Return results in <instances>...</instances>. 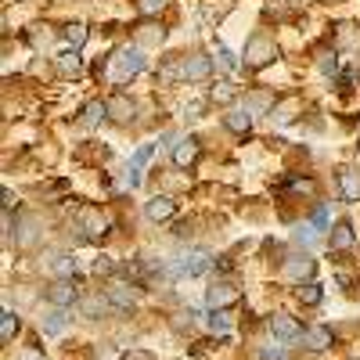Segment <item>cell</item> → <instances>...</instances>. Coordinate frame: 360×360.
Wrapping results in <instances>:
<instances>
[{"mask_svg": "<svg viewBox=\"0 0 360 360\" xmlns=\"http://www.w3.org/2000/svg\"><path fill=\"white\" fill-rule=\"evenodd\" d=\"M144 69V51L134 44H127V47H115V54H112V65H108V76H112V83H127V79H134L137 72Z\"/></svg>", "mask_w": 360, "mask_h": 360, "instance_id": "6da1fadb", "label": "cell"}, {"mask_svg": "<svg viewBox=\"0 0 360 360\" xmlns=\"http://www.w3.org/2000/svg\"><path fill=\"white\" fill-rule=\"evenodd\" d=\"M83 40H86V25H83V22L65 25V44H69V51H79V47H83Z\"/></svg>", "mask_w": 360, "mask_h": 360, "instance_id": "7402d4cb", "label": "cell"}, {"mask_svg": "<svg viewBox=\"0 0 360 360\" xmlns=\"http://www.w3.org/2000/svg\"><path fill=\"white\" fill-rule=\"evenodd\" d=\"M220 65H224L227 72H234V69H238V58H234L227 47H220Z\"/></svg>", "mask_w": 360, "mask_h": 360, "instance_id": "1f68e13d", "label": "cell"}, {"mask_svg": "<svg viewBox=\"0 0 360 360\" xmlns=\"http://www.w3.org/2000/svg\"><path fill=\"white\" fill-rule=\"evenodd\" d=\"M94 270H98V274H112L115 266H112V259H105V256H101V259L94 263Z\"/></svg>", "mask_w": 360, "mask_h": 360, "instance_id": "74e56055", "label": "cell"}, {"mask_svg": "<svg viewBox=\"0 0 360 360\" xmlns=\"http://www.w3.org/2000/svg\"><path fill=\"white\" fill-rule=\"evenodd\" d=\"M173 198H166V195H155V198H148V205H144V213H148V220H155V224H162V220H169L173 217Z\"/></svg>", "mask_w": 360, "mask_h": 360, "instance_id": "8fae6325", "label": "cell"}, {"mask_svg": "<svg viewBox=\"0 0 360 360\" xmlns=\"http://www.w3.org/2000/svg\"><path fill=\"white\" fill-rule=\"evenodd\" d=\"M270 335H278L281 342H292V339L303 335V328H299L295 317H288V314H274L270 317Z\"/></svg>", "mask_w": 360, "mask_h": 360, "instance_id": "5b68a950", "label": "cell"}, {"mask_svg": "<svg viewBox=\"0 0 360 360\" xmlns=\"http://www.w3.org/2000/svg\"><path fill=\"white\" fill-rule=\"evenodd\" d=\"M152 155H155V144H141V148H137V155H134V166H144Z\"/></svg>", "mask_w": 360, "mask_h": 360, "instance_id": "4dcf8cb0", "label": "cell"}, {"mask_svg": "<svg viewBox=\"0 0 360 360\" xmlns=\"http://www.w3.org/2000/svg\"><path fill=\"white\" fill-rule=\"evenodd\" d=\"M79 231H86V238H101V234H108V217H101L94 205H83L79 209Z\"/></svg>", "mask_w": 360, "mask_h": 360, "instance_id": "277c9868", "label": "cell"}, {"mask_svg": "<svg viewBox=\"0 0 360 360\" xmlns=\"http://www.w3.org/2000/svg\"><path fill=\"white\" fill-rule=\"evenodd\" d=\"M224 127H227L231 134H249L252 112H227V115H224Z\"/></svg>", "mask_w": 360, "mask_h": 360, "instance_id": "ac0fdd59", "label": "cell"}, {"mask_svg": "<svg viewBox=\"0 0 360 360\" xmlns=\"http://www.w3.org/2000/svg\"><path fill=\"white\" fill-rule=\"evenodd\" d=\"M328 245L332 249H349L353 245V227L342 220V224H335V231H332V238H328Z\"/></svg>", "mask_w": 360, "mask_h": 360, "instance_id": "ffe728a7", "label": "cell"}, {"mask_svg": "<svg viewBox=\"0 0 360 360\" xmlns=\"http://www.w3.org/2000/svg\"><path fill=\"white\" fill-rule=\"evenodd\" d=\"M123 360H155L148 349H130V353H123Z\"/></svg>", "mask_w": 360, "mask_h": 360, "instance_id": "8d00e7d4", "label": "cell"}, {"mask_svg": "<svg viewBox=\"0 0 360 360\" xmlns=\"http://www.w3.org/2000/svg\"><path fill=\"white\" fill-rule=\"evenodd\" d=\"M205 324H209V332H213V335H227V328H231V321H227L224 310H213V314L205 317Z\"/></svg>", "mask_w": 360, "mask_h": 360, "instance_id": "cb8c5ba5", "label": "cell"}, {"mask_svg": "<svg viewBox=\"0 0 360 360\" xmlns=\"http://www.w3.org/2000/svg\"><path fill=\"white\" fill-rule=\"evenodd\" d=\"M231 303H238V288H234V285L217 281L213 288H209V307H213V310H224V307H231Z\"/></svg>", "mask_w": 360, "mask_h": 360, "instance_id": "9c48e42d", "label": "cell"}, {"mask_svg": "<svg viewBox=\"0 0 360 360\" xmlns=\"http://www.w3.org/2000/svg\"><path fill=\"white\" fill-rule=\"evenodd\" d=\"M162 29H155V25H141V33H137V47H152V44H162Z\"/></svg>", "mask_w": 360, "mask_h": 360, "instance_id": "603a6c76", "label": "cell"}, {"mask_svg": "<svg viewBox=\"0 0 360 360\" xmlns=\"http://www.w3.org/2000/svg\"><path fill=\"white\" fill-rule=\"evenodd\" d=\"M339 191L346 202H360V169H353V166L339 169Z\"/></svg>", "mask_w": 360, "mask_h": 360, "instance_id": "52a82bcc", "label": "cell"}, {"mask_svg": "<svg viewBox=\"0 0 360 360\" xmlns=\"http://www.w3.org/2000/svg\"><path fill=\"white\" fill-rule=\"evenodd\" d=\"M317 65H321V72H324V76H335V72H339L335 54H321V62H317Z\"/></svg>", "mask_w": 360, "mask_h": 360, "instance_id": "f546056e", "label": "cell"}, {"mask_svg": "<svg viewBox=\"0 0 360 360\" xmlns=\"http://www.w3.org/2000/svg\"><path fill=\"white\" fill-rule=\"evenodd\" d=\"M234 94H238V90H234L231 83H217V86H213V101H220V105L234 101Z\"/></svg>", "mask_w": 360, "mask_h": 360, "instance_id": "4316f807", "label": "cell"}, {"mask_svg": "<svg viewBox=\"0 0 360 360\" xmlns=\"http://www.w3.org/2000/svg\"><path fill=\"white\" fill-rule=\"evenodd\" d=\"M278 58V44L270 40L266 33H256L249 44H245V65L249 69H263V65H270Z\"/></svg>", "mask_w": 360, "mask_h": 360, "instance_id": "7a4b0ae2", "label": "cell"}, {"mask_svg": "<svg viewBox=\"0 0 360 360\" xmlns=\"http://www.w3.org/2000/svg\"><path fill=\"white\" fill-rule=\"evenodd\" d=\"M299 299H303L307 307H317V303H321V285H314V281L303 285V288H299Z\"/></svg>", "mask_w": 360, "mask_h": 360, "instance_id": "484cf974", "label": "cell"}, {"mask_svg": "<svg viewBox=\"0 0 360 360\" xmlns=\"http://www.w3.org/2000/svg\"><path fill=\"white\" fill-rule=\"evenodd\" d=\"M166 4H169V0H137V8H141L144 15H159Z\"/></svg>", "mask_w": 360, "mask_h": 360, "instance_id": "f1b7e54d", "label": "cell"}, {"mask_svg": "<svg viewBox=\"0 0 360 360\" xmlns=\"http://www.w3.org/2000/svg\"><path fill=\"white\" fill-rule=\"evenodd\" d=\"M191 324H195V310H184L173 317V328H191Z\"/></svg>", "mask_w": 360, "mask_h": 360, "instance_id": "d6a6232c", "label": "cell"}, {"mask_svg": "<svg viewBox=\"0 0 360 360\" xmlns=\"http://www.w3.org/2000/svg\"><path fill=\"white\" fill-rule=\"evenodd\" d=\"M65 321H69V317H65L62 310L47 314V321H44V332H47V335H62V332H65Z\"/></svg>", "mask_w": 360, "mask_h": 360, "instance_id": "d4e9b609", "label": "cell"}, {"mask_svg": "<svg viewBox=\"0 0 360 360\" xmlns=\"http://www.w3.org/2000/svg\"><path fill=\"white\" fill-rule=\"evenodd\" d=\"M58 72H62L65 79H72V76H79L83 72V58H79V51H65V54H58Z\"/></svg>", "mask_w": 360, "mask_h": 360, "instance_id": "5bb4252c", "label": "cell"}, {"mask_svg": "<svg viewBox=\"0 0 360 360\" xmlns=\"http://www.w3.org/2000/svg\"><path fill=\"white\" fill-rule=\"evenodd\" d=\"M101 119H108V101H90L86 108H83V115H79V127H98Z\"/></svg>", "mask_w": 360, "mask_h": 360, "instance_id": "2e32d148", "label": "cell"}, {"mask_svg": "<svg viewBox=\"0 0 360 360\" xmlns=\"http://www.w3.org/2000/svg\"><path fill=\"white\" fill-rule=\"evenodd\" d=\"M209 72H213V58L205 54H191L184 62V79H205Z\"/></svg>", "mask_w": 360, "mask_h": 360, "instance_id": "4fadbf2b", "label": "cell"}, {"mask_svg": "<svg viewBox=\"0 0 360 360\" xmlns=\"http://www.w3.org/2000/svg\"><path fill=\"white\" fill-rule=\"evenodd\" d=\"M47 299H51L54 307H72L76 299H79V292H76V281H69V278L54 281V285L47 288Z\"/></svg>", "mask_w": 360, "mask_h": 360, "instance_id": "8992f818", "label": "cell"}, {"mask_svg": "<svg viewBox=\"0 0 360 360\" xmlns=\"http://www.w3.org/2000/svg\"><path fill=\"white\" fill-rule=\"evenodd\" d=\"M108 303H112V299H101V295H83V299H79V314H83V317H98V314H105V310H108Z\"/></svg>", "mask_w": 360, "mask_h": 360, "instance_id": "d6986e66", "label": "cell"}, {"mask_svg": "<svg viewBox=\"0 0 360 360\" xmlns=\"http://www.w3.org/2000/svg\"><path fill=\"white\" fill-rule=\"evenodd\" d=\"M108 119H115V123H130L134 119V101L127 94H112L108 98Z\"/></svg>", "mask_w": 360, "mask_h": 360, "instance_id": "7c38bea8", "label": "cell"}, {"mask_svg": "<svg viewBox=\"0 0 360 360\" xmlns=\"http://www.w3.org/2000/svg\"><path fill=\"white\" fill-rule=\"evenodd\" d=\"M263 360H281V346H266L263 349Z\"/></svg>", "mask_w": 360, "mask_h": 360, "instance_id": "f35d334b", "label": "cell"}, {"mask_svg": "<svg viewBox=\"0 0 360 360\" xmlns=\"http://www.w3.org/2000/svg\"><path fill=\"white\" fill-rule=\"evenodd\" d=\"M108 299H112V307L130 310V307L137 303V288L127 285V281H112V285H108Z\"/></svg>", "mask_w": 360, "mask_h": 360, "instance_id": "ba28073f", "label": "cell"}, {"mask_svg": "<svg viewBox=\"0 0 360 360\" xmlns=\"http://www.w3.org/2000/svg\"><path fill=\"white\" fill-rule=\"evenodd\" d=\"M173 162L180 166V169H188V166H195L198 162V141L195 137H184L176 148H173Z\"/></svg>", "mask_w": 360, "mask_h": 360, "instance_id": "30bf717a", "label": "cell"}, {"mask_svg": "<svg viewBox=\"0 0 360 360\" xmlns=\"http://www.w3.org/2000/svg\"><path fill=\"white\" fill-rule=\"evenodd\" d=\"M266 105H274V98H270V94H252V98L245 101V112H252V115H256V112H263Z\"/></svg>", "mask_w": 360, "mask_h": 360, "instance_id": "83f0119b", "label": "cell"}, {"mask_svg": "<svg viewBox=\"0 0 360 360\" xmlns=\"http://www.w3.org/2000/svg\"><path fill=\"white\" fill-rule=\"evenodd\" d=\"M328 220H332V213H328V205H321L314 213V227H328Z\"/></svg>", "mask_w": 360, "mask_h": 360, "instance_id": "e575fe53", "label": "cell"}, {"mask_svg": "<svg viewBox=\"0 0 360 360\" xmlns=\"http://www.w3.org/2000/svg\"><path fill=\"white\" fill-rule=\"evenodd\" d=\"M205 266H209V252L195 249V252H188L184 259H180V274H188V278H195V274H202Z\"/></svg>", "mask_w": 360, "mask_h": 360, "instance_id": "9a60e30c", "label": "cell"}, {"mask_svg": "<svg viewBox=\"0 0 360 360\" xmlns=\"http://www.w3.org/2000/svg\"><path fill=\"white\" fill-rule=\"evenodd\" d=\"M303 342L310 349H328V346H332V332H328L324 324H314V328H307V332H303Z\"/></svg>", "mask_w": 360, "mask_h": 360, "instance_id": "e0dca14e", "label": "cell"}, {"mask_svg": "<svg viewBox=\"0 0 360 360\" xmlns=\"http://www.w3.org/2000/svg\"><path fill=\"white\" fill-rule=\"evenodd\" d=\"M295 242H299V245H310V242H314V231H310V227H299V231H295Z\"/></svg>", "mask_w": 360, "mask_h": 360, "instance_id": "d590c367", "label": "cell"}, {"mask_svg": "<svg viewBox=\"0 0 360 360\" xmlns=\"http://www.w3.org/2000/svg\"><path fill=\"white\" fill-rule=\"evenodd\" d=\"M18 328H22V321H18L11 310H4V317H0V339H4V342H11V339L18 335Z\"/></svg>", "mask_w": 360, "mask_h": 360, "instance_id": "44dd1931", "label": "cell"}, {"mask_svg": "<svg viewBox=\"0 0 360 360\" xmlns=\"http://www.w3.org/2000/svg\"><path fill=\"white\" fill-rule=\"evenodd\" d=\"M18 360H44V353L29 346V349H22V356H18Z\"/></svg>", "mask_w": 360, "mask_h": 360, "instance_id": "ab89813d", "label": "cell"}, {"mask_svg": "<svg viewBox=\"0 0 360 360\" xmlns=\"http://www.w3.org/2000/svg\"><path fill=\"white\" fill-rule=\"evenodd\" d=\"M295 108H299L295 101H285V105L278 108V123H288V119H292V112H295Z\"/></svg>", "mask_w": 360, "mask_h": 360, "instance_id": "836d02e7", "label": "cell"}, {"mask_svg": "<svg viewBox=\"0 0 360 360\" xmlns=\"http://www.w3.org/2000/svg\"><path fill=\"white\" fill-rule=\"evenodd\" d=\"M314 270H317V263L310 259V252H295V256L285 259V278H292V281H299V285H303V281L310 285Z\"/></svg>", "mask_w": 360, "mask_h": 360, "instance_id": "3957f363", "label": "cell"}]
</instances>
